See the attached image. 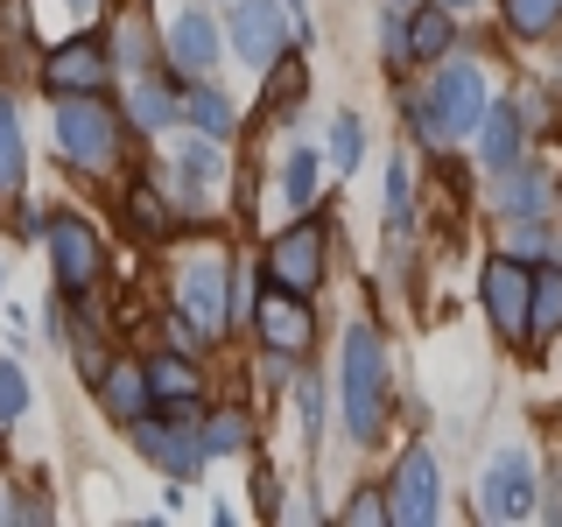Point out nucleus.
Listing matches in <instances>:
<instances>
[{
	"instance_id": "b1692460",
	"label": "nucleus",
	"mask_w": 562,
	"mask_h": 527,
	"mask_svg": "<svg viewBox=\"0 0 562 527\" xmlns=\"http://www.w3.org/2000/svg\"><path fill=\"white\" fill-rule=\"evenodd\" d=\"M183 113L198 120V134H233V99H218V92H190Z\"/></svg>"
},
{
	"instance_id": "2eb2a0df",
	"label": "nucleus",
	"mask_w": 562,
	"mask_h": 527,
	"mask_svg": "<svg viewBox=\"0 0 562 527\" xmlns=\"http://www.w3.org/2000/svg\"><path fill=\"white\" fill-rule=\"evenodd\" d=\"M49 92H70V85H78V92H92V85L105 78V57H99V43H64L57 57H49Z\"/></svg>"
},
{
	"instance_id": "423d86ee",
	"label": "nucleus",
	"mask_w": 562,
	"mask_h": 527,
	"mask_svg": "<svg viewBox=\"0 0 562 527\" xmlns=\"http://www.w3.org/2000/svg\"><path fill=\"white\" fill-rule=\"evenodd\" d=\"M386 520H408V527H429L436 520V457L429 450L401 457L394 492H386Z\"/></svg>"
},
{
	"instance_id": "aec40b11",
	"label": "nucleus",
	"mask_w": 562,
	"mask_h": 527,
	"mask_svg": "<svg viewBox=\"0 0 562 527\" xmlns=\"http://www.w3.org/2000/svg\"><path fill=\"white\" fill-rule=\"evenodd\" d=\"M443 49H450V8H415L408 57H443Z\"/></svg>"
},
{
	"instance_id": "4be33fe9",
	"label": "nucleus",
	"mask_w": 562,
	"mask_h": 527,
	"mask_svg": "<svg viewBox=\"0 0 562 527\" xmlns=\"http://www.w3.org/2000/svg\"><path fill=\"white\" fill-rule=\"evenodd\" d=\"M22 162H29L22 155V120H14V105L0 99V190L22 183Z\"/></svg>"
},
{
	"instance_id": "c756f323",
	"label": "nucleus",
	"mask_w": 562,
	"mask_h": 527,
	"mask_svg": "<svg viewBox=\"0 0 562 527\" xmlns=\"http://www.w3.org/2000/svg\"><path fill=\"white\" fill-rule=\"evenodd\" d=\"M233 450H246V422H239V415H211L204 457H233Z\"/></svg>"
},
{
	"instance_id": "e433bc0d",
	"label": "nucleus",
	"mask_w": 562,
	"mask_h": 527,
	"mask_svg": "<svg viewBox=\"0 0 562 527\" xmlns=\"http://www.w3.org/2000/svg\"><path fill=\"white\" fill-rule=\"evenodd\" d=\"M443 8H471V0H443Z\"/></svg>"
},
{
	"instance_id": "72a5a7b5",
	"label": "nucleus",
	"mask_w": 562,
	"mask_h": 527,
	"mask_svg": "<svg viewBox=\"0 0 562 527\" xmlns=\"http://www.w3.org/2000/svg\"><path fill=\"white\" fill-rule=\"evenodd\" d=\"M281 22H289L295 35H310V0H281Z\"/></svg>"
},
{
	"instance_id": "f03ea898",
	"label": "nucleus",
	"mask_w": 562,
	"mask_h": 527,
	"mask_svg": "<svg viewBox=\"0 0 562 527\" xmlns=\"http://www.w3.org/2000/svg\"><path fill=\"white\" fill-rule=\"evenodd\" d=\"M485 70L479 64H443L436 70V85L415 99V127L429 134V141H464V134H479V120H485Z\"/></svg>"
},
{
	"instance_id": "cd10ccee",
	"label": "nucleus",
	"mask_w": 562,
	"mask_h": 527,
	"mask_svg": "<svg viewBox=\"0 0 562 527\" xmlns=\"http://www.w3.org/2000/svg\"><path fill=\"white\" fill-rule=\"evenodd\" d=\"M359 155H366V127H359V120H330V162H338V169H359Z\"/></svg>"
},
{
	"instance_id": "ddd939ff",
	"label": "nucleus",
	"mask_w": 562,
	"mask_h": 527,
	"mask_svg": "<svg viewBox=\"0 0 562 527\" xmlns=\"http://www.w3.org/2000/svg\"><path fill=\"white\" fill-rule=\"evenodd\" d=\"M233 43H239V57L254 64V70H268V64H274V49H281V29H274L268 0H239V22H233Z\"/></svg>"
},
{
	"instance_id": "a211bd4d",
	"label": "nucleus",
	"mask_w": 562,
	"mask_h": 527,
	"mask_svg": "<svg viewBox=\"0 0 562 527\" xmlns=\"http://www.w3.org/2000/svg\"><path fill=\"white\" fill-rule=\"evenodd\" d=\"M541 198H549L541 169H506V183H499V211H506V225H514V218H535Z\"/></svg>"
},
{
	"instance_id": "7c9ffc66",
	"label": "nucleus",
	"mask_w": 562,
	"mask_h": 527,
	"mask_svg": "<svg viewBox=\"0 0 562 527\" xmlns=\"http://www.w3.org/2000/svg\"><path fill=\"white\" fill-rule=\"evenodd\" d=\"M134 218H140V233H162L169 211H162V198H155V190H134Z\"/></svg>"
},
{
	"instance_id": "6ab92c4d",
	"label": "nucleus",
	"mask_w": 562,
	"mask_h": 527,
	"mask_svg": "<svg viewBox=\"0 0 562 527\" xmlns=\"http://www.w3.org/2000/svg\"><path fill=\"white\" fill-rule=\"evenodd\" d=\"M527 330H562V268L541 260L535 274V303H527Z\"/></svg>"
},
{
	"instance_id": "9b49d317",
	"label": "nucleus",
	"mask_w": 562,
	"mask_h": 527,
	"mask_svg": "<svg viewBox=\"0 0 562 527\" xmlns=\"http://www.w3.org/2000/svg\"><path fill=\"white\" fill-rule=\"evenodd\" d=\"M134 436H140V457H148V464H162V471H198L204 464V436H190V429H155L148 415L134 422Z\"/></svg>"
},
{
	"instance_id": "6e6552de",
	"label": "nucleus",
	"mask_w": 562,
	"mask_h": 527,
	"mask_svg": "<svg viewBox=\"0 0 562 527\" xmlns=\"http://www.w3.org/2000/svg\"><path fill=\"white\" fill-rule=\"evenodd\" d=\"M268 274L281 281V289H316V274H324V233H316V225L281 233L274 254H268Z\"/></svg>"
},
{
	"instance_id": "473e14b6",
	"label": "nucleus",
	"mask_w": 562,
	"mask_h": 527,
	"mask_svg": "<svg viewBox=\"0 0 562 527\" xmlns=\"http://www.w3.org/2000/svg\"><path fill=\"white\" fill-rule=\"evenodd\" d=\"M295 408H303V436H316V380H295Z\"/></svg>"
},
{
	"instance_id": "c85d7f7f",
	"label": "nucleus",
	"mask_w": 562,
	"mask_h": 527,
	"mask_svg": "<svg viewBox=\"0 0 562 527\" xmlns=\"http://www.w3.org/2000/svg\"><path fill=\"white\" fill-rule=\"evenodd\" d=\"M408 190H415V176H408V155H401L394 169H386V225H408Z\"/></svg>"
},
{
	"instance_id": "f257e3e1",
	"label": "nucleus",
	"mask_w": 562,
	"mask_h": 527,
	"mask_svg": "<svg viewBox=\"0 0 562 527\" xmlns=\"http://www.w3.org/2000/svg\"><path fill=\"white\" fill-rule=\"evenodd\" d=\"M338 415L359 444L380 436V415H386V359H380V338L366 324L345 330V351H338Z\"/></svg>"
},
{
	"instance_id": "a878e982",
	"label": "nucleus",
	"mask_w": 562,
	"mask_h": 527,
	"mask_svg": "<svg viewBox=\"0 0 562 527\" xmlns=\"http://www.w3.org/2000/svg\"><path fill=\"white\" fill-rule=\"evenodd\" d=\"M506 22H514L520 35H541L562 22V0H506Z\"/></svg>"
},
{
	"instance_id": "39448f33",
	"label": "nucleus",
	"mask_w": 562,
	"mask_h": 527,
	"mask_svg": "<svg viewBox=\"0 0 562 527\" xmlns=\"http://www.w3.org/2000/svg\"><path fill=\"white\" fill-rule=\"evenodd\" d=\"M527 303H535V274L514 254L485 260V310L499 324V338H527Z\"/></svg>"
},
{
	"instance_id": "1a4fd4ad",
	"label": "nucleus",
	"mask_w": 562,
	"mask_h": 527,
	"mask_svg": "<svg viewBox=\"0 0 562 527\" xmlns=\"http://www.w3.org/2000/svg\"><path fill=\"white\" fill-rule=\"evenodd\" d=\"M169 64L183 70V78H204L211 64H218V29H211V14H176L169 22Z\"/></svg>"
},
{
	"instance_id": "2f4dec72",
	"label": "nucleus",
	"mask_w": 562,
	"mask_h": 527,
	"mask_svg": "<svg viewBox=\"0 0 562 527\" xmlns=\"http://www.w3.org/2000/svg\"><path fill=\"white\" fill-rule=\"evenodd\" d=\"M113 49H120V64H140V22H120L113 29Z\"/></svg>"
},
{
	"instance_id": "20e7f679",
	"label": "nucleus",
	"mask_w": 562,
	"mask_h": 527,
	"mask_svg": "<svg viewBox=\"0 0 562 527\" xmlns=\"http://www.w3.org/2000/svg\"><path fill=\"white\" fill-rule=\"evenodd\" d=\"M479 514H485V520H527V514H535V457H527L520 444H506V450L485 464V479H479Z\"/></svg>"
},
{
	"instance_id": "c9c22d12",
	"label": "nucleus",
	"mask_w": 562,
	"mask_h": 527,
	"mask_svg": "<svg viewBox=\"0 0 562 527\" xmlns=\"http://www.w3.org/2000/svg\"><path fill=\"white\" fill-rule=\"evenodd\" d=\"M386 8H394V14H415V8H422V0H386Z\"/></svg>"
},
{
	"instance_id": "5701e85b",
	"label": "nucleus",
	"mask_w": 562,
	"mask_h": 527,
	"mask_svg": "<svg viewBox=\"0 0 562 527\" xmlns=\"http://www.w3.org/2000/svg\"><path fill=\"white\" fill-rule=\"evenodd\" d=\"M22 415H29V373L14 359H0V429H14Z\"/></svg>"
},
{
	"instance_id": "f3484780",
	"label": "nucleus",
	"mask_w": 562,
	"mask_h": 527,
	"mask_svg": "<svg viewBox=\"0 0 562 527\" xmlns=\"http://www.w3.org/2000/svg\"><path fill=\"white\" fill-rule=\"evenodd\" d=\"M148 366H113L105 373V415H120V422H140L148 415Z\"/></svg>"
},
{
	"instance_id": "dca6fc26",
	"label": "nucleus",
	"mask_w": 562,
	"mask_h": 527,
	"mask_svg": "<svg viewBox=\"0 0 562 527\" xmlns=\"http://www.w3.org/2000/svg\"><path fill=\"white\" fill-rule=\"evenodd\" d=\"M254 316H260V330H268L274 351H303V345H310V310L289 303V295H268Z\"/></svg>"
},
{
	"instance_id": "393cba45",
	"label": "nucleus",
	"mask_w": 562,
	"mask_h": 527,
	"mask_svg": "<svg viewBox=\"0 0 562 527\" xmlns=\"http://www.w3.org/2000/svg\"><path fill=\"white\" fill-rule=\"evenodd\" d=\"M148 386H155L162 401H190V394H198V373H190L183 359H155V366H148Z\"/></svg>"
},
{
	"instance_id": "0eeeda50",
	"label": "nucleus",
	"mask_w": 562,
	"mask_h": 527,
	"mask_svg": "<svg viewBox=\"0 0 562 527\" xmlns=\"http://www.w3.org/2000/svg\"><path fill=\"white\" fill-rule=\"evenodd\" d=\"M176 289H183V310H190V324L204 330H218L225 324V260L218 254H190L183 260V274H176Z\"/></svg>"
},
{
	"instance_id": "9d476101",
	"label": "nucleus",
	"mask_w": 562,
	"mask_h": 527,
	"mask_svg": "<svg viewBox=\"0 0 562 527\" xmlns=\"http://www.w3.org/2000/svg\"><path fill=\"white\" fill-rule=\"evenodd\" d=\"M49 254H57L64 289H92V274H99V239L85 233L78 218H57V225H49Z\"/></svg>"
},
{
	"instance_id": "bb28decb",
	"label": "nucleus",
	"mask_w": 562,
	"mask_h": 527,
	"mask_svg": "<svg viewBox=\"0 0 562 527\" xmlns=\"http://www.w3.org/2000/svg\"><path fill=\"white\" fill-rule=\"evenodd\" d=\"M169 120H176V99L162 92V85H134V127H169Z\"/></svg>"
},
{
	"instance_id": "412c9836",
	"label": "nucleus",
	"mask_w": 562,
	"mask_h": 527,
	"mask_svg": "<svg viewBox=\"0 0 562 527\" xmlns=\"http://www.w3.org/2000/svg\"><path fill=\"white\" fill-rule=\"evenodd\" d=\"M316 162H324L316 148H295L289 162H281V198H289V211H303L316 198Z\"/></svg>"
},
{
	"instance_id": "f8f14e48",
	"label": "nucleus",
	"mask_w": 562,
	"mask_h": 527,
	"mask_svg": "<svg viewBox=\"0 0 562 527\" xmlns=\"http://www.w3.org/2000/svg\"><path fill=\"white\" fill-rule=\"evenodd\" d=\"M218 176H225L218 134H198V141H183V148H176V190H183V204H204Z\"/></svg>"
},
{
	"instance_id": "4c0bfd02",
	"label": "nucleus",
	"mask_w": 562,
	"mask_h": 527,
	"mask_svg": "<svg viewBox=\"0 0 562 527\" xmlns=\"http://www.w3.org/2000/svg\"><path fill=\"white\" fill-rule=\"evenodd\" d=\"M70 8H92V0H70Z\"/></svg>"
},
{
	"instance_id": "f704fd0d",
	"label": "nucleus",
	"mask_w": 562,
	"mask_h": 527,
	"mask_svg": "<svg viewBox=\"0 0 562 527\" xmlns=\"http://www.w3.org/2000/svg\"><path fill=\"white\" fill-rule=\"evenodd\" d=\"M351 520H386V506L373 500V492H359V500H351Z\"/></svg>"
},
{
	"instance_id": "7ed1b4c3",
	"label": "nucleus",
	"mask_w": 562,
	"mask_h": 527,
	"mask_svg": "<svg viewBox=\"0 0 562 527\" xmlns=\"http://www.w3.org/2000/svg\"><path fill=\"white\" fill-rule=\"evenodd\" d=\"M113 141H120V127H113V113H105L92 92H78V99L57 105V148L78 169H105V162H113Z\"/></svg>"
},
{
	"instance_id": "4468645a",
	"label": "nucleus",
	"mask_w": 562,
	"mask_h": 527,
	"mask_svg": "<svg viewBox=\"0 0 562 527\" xmlns=\"http://www.w3.org/2000/svg\"><path fill=\"white\" fill-rule=\"evenodd\" d=\"M479 148H485V169H499V176L520 162V105H485Z\"/></svg>"
}]
</instances>
